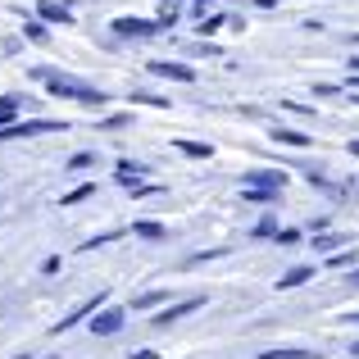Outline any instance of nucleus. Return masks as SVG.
Returning a JSON list of instances; mask_svg holds the SVG:
<instances>
[{
	"label": "nucleus",
	"mask_w": 359,
	"mask_h": 359,
	"mask_svg": "<svg viewBox=\"0 0 359 359\" xmlns=\"http://www.w3.org/2000/svg\"><path fill=\"white\" fill-rule=\"evenodd\" d=\"M32 78H41L46 87L55 91V96H69V100H87V105H100V100H105V91H96V87H82V82H69V78H55L50 69H36Z\"/></svg>",
	"instance_id": "1"
},
{
	"label": "nucleus",
	"mask_w": 359,
	"mask_h": 359,
	"mask_svg": "<svg viewBox=\"0 0 359 359\" xmlns=\"http://www.w3.org/2000/svg\"><path fill=\"white\" fill-rule=\"evenodd\" d=\"M114 32L118 36H155L159 32V23H150V18H114Z\"/></svg>",
	"instance_id": "2"
},
{
	"label": "nucleus",
	"mask_w": 359,
	"mask_h": 359,
	"mask_svg": "<svg viewBox=\"0 0 359 359\" xmlns=\"http://www.w3.org/2000/svg\"><path fill=\"white\" fill-rule=\"evenodd\" d=\"M245 182H250L245 191H269V196H273V191H278L282 182H287V173H273V168H264V173H250Z\"/></svg>",
	"instance_id": "3"
},
{
	"label": "nucleus",
	"mask_w": 359,
	"mask_h": 359,
	"mask_svg": "<svg viewBox=\"0 0 359 359\" xmlns=\"http://www.w3.org/2000/svg\"><path fill=\"white\" fill-rule=\"evenodd\" d=\"M118 327H123V309H105V314L91 318V332H96V337H114Z\"/></svg>",
	"instance_id": "4"
},
{
	"label": "nucleus",
	"mask_w": 359,
	"mask_h": 359,
	"mask_svg": "<svg viewBox=\"0 0 359 359\" xmlns=\"http://www.w3.org/2000/svg\"><path fill=\"white\" fill-rule=\"evenodd\" d=\"M150 73H155V78H177V82H191L196 78L187 64H168V60H155V64H150Z\"/></svg>",
	"instance_id": "5"
},
{
	"label": "nucleus",
	"mask_w": 359,
	"mask_h": 359,
	"mask_svg": "<svg viewBox=\"0 0 359 359\" xmlns=\"http://www.w3.org/2000/svg\"><path fill=\"white\" fill-rule=\"evenodd\" d=\"M205 300H187V305H173V309H164V314L155 318V327H173L177 318H187V314H196V309H201Z\"/></svg>",
	"instance_id": "6"
},
{
	"label": "nucleus",
	"mask_w": 359,
	"mask_h": 359,
	"mask_svg": "<svg viewBox=\"0 0 359 359\" xmlns=\"http://www.w3.org/2000/svg\"><path fill=\"white\" fill-rule=\"evenodd\" d=\"M100 300H105V291H100V296H91V300H87V305H78V309H73V314H64V323H60V327H55V332H64V327H73V323H78V318H82V314H91V309H100Z\"/></svg>",
	"instance_id": "7"
},
{
	"label": "nucleus",
	"mask_w": 359,
	"mask_h": 359,
	"mask_svg": "<svg viewBox=\"0 0 359 359\" xmlns=\"http://www.w3.org/2000/svg\"><path fill=\"white\" fill-rule=\"evenodd\" d=\"M41 18H50V23H73V9L55 5V0H41Z\"/></svg>",
	"instance_id": "8"
},
{
	"label": "nucleus",
	"mask_w": 359,
	"mask_h": 359,
	"mask_svg": "<svg viewBox=\"0 0 359 359\" xmlns=\"http://www.w3.org/2000/svg\"><path fill=\"white\" fill-rule=\"evenodd\" d=\"M259 359H318V355L305 351V346H287V351H264Z\"/></svg>",
	"instance_id": "9"
},
{
	"label": "nucleus",
	"mask_w": 359,
	"mask_h": 359,
	"mask_svg": "<svg viewBox=\"0 0 359 359\" xmlns=\"http://www.w3.org/2000/svg\"><path fill=\"white\" fill-rule=\"evenodd\" d=\"M309 278H314V269H309V264H300V269H291V273H287V278H282V282H278V287H282V291H287V287H300V282H309Z\"/></svg>",
	"instance_id": "10"
},
{
	"label": "nucleus",
	"mask_w": 359,
	"mask_h": 359,
	"mask_svg": "<svg viewBox=\"0 0 359 359\" xmlns=\"http://www.w3.org/2000/svg\"><path fill=\"white\" fill-rule=\"evenodd\" d=\"M273 137H278L282 146H309V137H305V132H287V128H273Z\"/></svg>",
	"instance_id": "11"
},
{
	"label": "nucleus",
	"mask_w": 359,
	"mask_h": 359,
	"mask_svg": "<svg viewBox=\"0 0 359 359\" xmlns=\"http://www.w3.org/2000/svg\"><path fill=\"white\" fill-rule=\"evenodd\" d=\"M14 114H18V100H14V96H0V128H9V123H14Z\"/></svg>",
	"instance_id": "12"
},
{
	"label": "nucleus",
	"mask_w": 359,
	"mask_h": 359,
	"mask_svg": "<svg viewBox=\"0 0 359 359\" xmlns=\"http://www.w3.org/2000/svg\"><path fill=\"white\" fill-rule=\"evenodd\" d=\"M164 296H168V291H146V296H137V300H132V309H150V305H159Z\"/></svg>",
	"instance_id": "13"
},
{
	"label": "nucleus",
	"mask_w": 359,
	"mask_h": 359,
	"mask_svg": "<svg viewBox=\"0 0 359 359\" xmlns=\"http://www.w3.org/2000/svg\"><path fill=\"white\" fill-rule=\"evenodd\" d=\"M177 150H182V155H196V159L210 155V146H201V141H177Z\"/></svg>",
	"instance_id": "14"
},
{
	"label": "nucleus",
	"mask_w": 359,
	"mask_h": 359,
	"mask_svg": "<svg viewBox=\"0 0 359 359\" xmlns=\"http://www.w3.org/2000/svg\"><path fill=\"white\" fill-rule=\"evenodd\" d=\"M327 264H332V269H351V264H359V255H332Z\"/></svg>",
	"instance_id": "15"
},
{
	"label": "nucleus",
	"mask_w": 359,
	"mask_h": 359,
	"mask_svg": "<svg viewBox=\"0 0 359 359\" xmlns=\"http://www.w3.org/2000/svg\"><path fill=\"white\" fill-rule=\"evenodd\" d=\"M27 41H50V36H46L41 23H27Z\"/></svg>",
	"instance_id": "16"
},
{
	"label": "nucleus",
	"mask_w": 359,
	"mask_h": 359,
	"mask_svg": "<svg viewBox=\"0 0 359 359\" xmlns=\"http://www.w3.org/2000/svg\"><path fill=\"white\" fill-rule=\"evenodd\" d=\"M132 359H159V355H155V351H137Z\"/></svg>",
	"instance_id": "17"
},
{
	"label": "nucleus",
	"mask_w": 359,
	"mask_h": 359,
	"mask_svg": "<svg viewBox=\"0 0 359 359\" xmlns=\"http://www.w3.org/2000/svg\"><path fill=\"white\" fill-rule=\"evenodd\" d=\"M351 282H355V287H359V273H355V278H351Z\"/></svg>",
	"instance_id": "18"
}]
</instances>
